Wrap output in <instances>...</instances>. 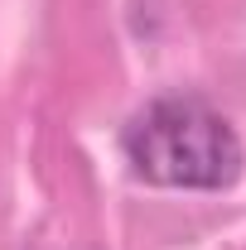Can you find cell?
I'll list each match as a JSON object with an SVG mask.
<instances>
[{"mask_svg":"<svg viewBox=\"0 0 246 250\" xmlns=\"http://www.w3.org/2000/svg\"><path fill=\"white\" fill-rule=\"evenodd\" d=\"M121 149L154 188L217 192L242 173V140L203 96H154L121 130Z\"/></svg>","mask_w":246,"mask_h":250,"instance_id":"obj_1","label":"cell"}]
</instances>
